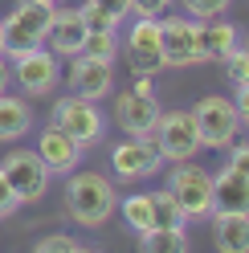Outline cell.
Returning <instances> with one entry per match:
<instances>
[{"instance_id": "5b68a950", "label": "cell", "mask_w": 249, "mask_h": 253, "mask_svg": "<svg viewBox=\"0 0 249 253\" xmlns=\"http://www.w3.org/2000/svg\"><path fill=\"white\" fill-rule=\"evenodd\" d=\"M167 192L176 196L184 220L212 216V171H205L200 164H192V160L172 164V184H167Z\"/></svg>"}, {"instance_id": "74e56055", "label": "cell", "mask_w": 249, "mask_h": 253, "mask_svg": "<svg viewBox=\"0 0 249 253\" xmlns=\"http://www.w3.org/2000/svg\"><path fill=\"white\" fill-rule=\"evenodd\" d=\"M241 49H245V53H249V37H245V45H241Z\"/></svg>"}, {"instance_id": "d4e9b609", "label": "cell", "mask_w": 249, "mask_h": 253, "mask_svg": "<svg viewBox=\"0 0 249 253\" xmlns=\"http://www.w3.org/2000/svg\"><path fill=\"white\" fill-rule=\"evenodd\" d=\"M225 82L233 86V90H241V86H249V53L245 49H237V53H229L225 61Z\"/></svg>"}, {"instance_id": "484cf974", "label": "cell", "mask_w": 249, "mask_h": 253, "mask_svg": "<svg viewBox=\"0 0 249 253\" xmlns=\"http://www.w3.org/2000/svg\"><path fill=\"white\" fill-rule=\"evenodd\" d=\"M180 4L192 21H208V17H225L233 0H180Z\"/></svg>"}, {"instance_id": "ffe728a7", "label": "cell", "mask_w": 249, "mask_h": 253, "mask_svg": "<svg viewBox=\"0 0 249 253\" xmlns=\"http://www.w3.org/2000/svg\"><path fill=\"white\" fill-rule=\"evenodd\" d=\"M188 233L184 225H172V229H147L139 233V253H188Z\"/></svg>"}, {"instance_id": "83f0119b", "label": "cell", "mask_w": 249, "mask_h": 253, "mask_svg": "<svg viewBox=\"0 0 249 253\" xmlns=\"http://www.w3.org/2000/svg\"><path fill=\"white\" fill-rule=\"evenodd\" d=\"M225 151H229V160H225V164H229L233 171H241V176H249V143H237V139H233Z\"/></svg>"}, {"instance_id": "f546056e", "label": "cell", "mask_w": 249, "mask_h": 253, "mask_svg": "<svg viewBox=\"0 0 249 253\" xmlns=\"http://www.w3.org/2000/svg\"><path fill=\"white\" fill-rule=\"evenodd\" d=\"M17 209H21V196L12 192V184L4 180V171H0V220H4V216H12Z\"/></svg>"}, {"instance_id": "30bf717a", "label": "cell", "mask_w": 249, "mask_h": 253, "mask_svg": "<svg viewBox=\"0 0 249 253\" xmlns=\"http://www.w3.org/2000/svg\"><path fill=\"white\" fill-rule=\"evenodd\" d=\"M66 86H70V94H78L86 102H106L115 94V61H98V57H86V53L70 57Z\"/></svg>"}, {"instance_id": "5bb4252c", "label": "cell", "mask_w": 249, "mask_h": 253, "mask_svg": "<svg viewBox=\"0 0 249 253\" xmlns=\"http://www.w3.org/2000/svg\"><path fill=\"white\" fill-rule=\"evenodd\" d=\"M33 151L41 155V164L49 168V176H70V171L82 164V155H86V147L74 143V139L66 131H57V126H45Z\"/></svg>"}, {"instance_id": "52a82bcc", "label": "cell", "mask_w": 249, "mask_h": 253, "mask_svg": "<svg viewBox=\"0 0 249 253\" xmlns=\"http://www.w3.org/2000/svg\"><path fill=\"white\" fill-rule=\"evenodd\" d=\"M0 171L12 184V192L21 196V204H37L45 192H49V168L41 164V155L33 147H17L0 160Z\"/></svg>"}, {"instance_id": "603a6c76", "label": "cell", "mask_w": 249, "mask_h": 253, "mask_svg": "<svg viewBox=\"0 0 249 253\" xmlns=\"http://www.w3.org/2000/svg\"><path fill=\"white\" fill-rule=\"evenodd\" d=\"M119 49H123L119 33H86V41H82V53L86 57H98V61H115Z\"/></svg>"}, {"instance_id": "7a4b0ae2", "label": "cell", "mask_w": 249, "mask_h": 253, "mask_svg": "<svg viewBox=\"0 0 249 253\" xmlns=\"http://www.w3.org/2000/svg\"><path fill=\"white\" fill-rule=\"evenodd\" d=\"M49 21H53V4L45 0H17L12 12L0 21V37H4V57H21L29 49H41L45 33H49Z\"/></svg>"}, {"instance_id": "e0dca14e", "label": "cell", "mask_w": 249, "mask_h": 253, "mask_svg": "<svg viewBox=\"0 0 249 253\" xmlns=\"http://www.w3.org/2000/svg\"><path fill=\"white\" fill-rule=\"evenodd\" d=\"M82 41H86V25L78 17V8H53V21H49V33H45V49L57 53V57H78L82 53Z\"/></svg>"}, {"instance_id": "8fae6325", "label": "cell", "mask_w": 249, "mask_h": 253, "mask_svg": "<svg viewBox=\"0 0 249 253\" xmlns=\"http://www.w3.org/2000/svg\"><path fill=\"white\" fill-rule=\"evenodd\" d=\"M164 168V155L155 147V139H123L111 147V171L115 180H151Z\"/></svg>"}, {"instance_id": "7c38bea8", "label": "cell", "mask_w": 249, "mask_h": 253, "mask_svg": "<svg viewBox=\"0 0 249 253\" xmlns=\"http://www.w3.org/2000/svg\"><path fill=\"white\" fill-rule=\"evenodd\" d=\"M160 110L164 106L155 98H143V94H135V90L111 94V119L127 139H147L155 131V123H160Z\"/></svg>"}, {"instance_id": "7402d4cb", "label": "cell", "mask_w": 249, "mask_h": 253, "mask_svg": "<svg viewBox=\"0 0 249 253\" xmlns=\"http://www.w3.org/2000/svg\"><path fill=\"white\" fill-rule=\"evenodd\" d=\"M151 220H155L151 229H172V225H188V220H184V212H180V204H176V196L167 192V188H160V192H151Z\"/></svg>"}, {"instance_id": "2e32d148", "label": "cell", "mask_w": 249, "mask_h": 253, "mask_svg": "<svg viewBox=\"0 0 249 253\" xmlns=\"http://www.w3.org/2000/svg\"><path fill=\"white\" fill-rule=\"evenodd\" d=\"M225 212L249 216V176L233 171L229 164L212 171V216H225Z\"/></svg>"}, {"instance_id": "4fadbf2b", "label": "cell", "mask_w": 249, "mask_h": 253, "mask_svg": "<svg viewBox=\"0 0 249 253\" xmlns=\"http://www.w3.org/2000/svg\"><path fill=\"white\" fill-rule=\"evenodd\" d=\"M160 45H164V70H188L196 61V21L192 17H160Z\"/></svg>"}, {"instance_id": "3957f363", "label": "cell", "mask_w": 249, "mask_h": 253, "mask_svg": "<svg viewBox=\"0 0 249 253\" xmlns=\"http://www.w3.org/2000/svg\"><path fill=\"white\" fill-rule=\"evenodd\" d=\"M49 126L66 131L74 143H82V147H94L106 135V115L98 110V102H86V98H78V94H66V98L53 102Z\"/></svg>"}, {"instance_id": "9c48e42d", "label": "cell", "mask_w": 249, "mask_h": 253, "mask_svg": "<svg viewBox=\"0 0 249 253\" xmlns=\"http://www.w3.org/2000/svg\"><path fill=\"white\" fill-rule=\"evenodd\" d=\"M123 57H127L131 74H160L164 70V45H160V17H135L123 41Z\"/></svg>"}, {"instance_id": "e575fe53", "label": "cell", "mask_w": 249, "mask_h": 253, "mask_svg": "<svg viewBox=\"0 0 249 253\" xmlns=\"http://www.w3.org/2000/svg\"><path fill=\"white\" fill-rule=\"evenodd\" d=\"M74 253H94V249H86V245H78V249H74Z\"/></svg>"}, {"instance_id": "ac0fdd59", "label": "cell", "mask_w": 249, "mask_h": 253, "mask_svg": "<svg viewBox=\"0 0 249 253\" xmlns=\"http://www.w3.org/2000/svg\"><path fill=\"white\" fill-rule=\"evenodd\" d=\"M33 126H37V115L25 94H12V90L0 94V143H21Z\"/></svg>"}, {"instance_id": "cb8c5ba5", "label": "cell", "mask_w": 249, "mask_h": 253, "mask_svg": "<svg viewBox=\"0 0 249 253\" xmlns=\"http://www.w3.org/2000/svg\"><path fill=\"white\" fill-rule=\"evenodd\" d=\"M78 17H82L86 33H119V21H115V17H106V12H102L98 4H90V0L78 8Z\"/></svg>"}, {"instance_id": "4dcf8cb0", "label": "cell", "mask_w": 249, "mask_h": 253, "mask_svg": "<svg viewBox=\"0 0 249 253\" xmlns=\"http://www.w3.org/2000/svg\"><path fill=\"white\" fill-rule=\"evenodd\" d=\"M90 4H98V8L106 12V17H115L119 25L131 17V0H90Z\"/></svg>"}, {"instance_id": "d6986e66", "label": "cell", "mask_w": 249, "mask_h": 253, "mask_svg": "<svg viewBox=\"0 0 249 253\" xmlns=\"http://www.w3.org/2000/svg\"><path fill=\"white\" fill-rule=\"evenodd\" d=\"M212 245L216 253H249V216H212Z\"/></svg>"}, {"instance_id": "8d00e7d4", "label": "cell", "mask_w": 249, "mask_h": 253, "mask_svg": "<svg viewBox=\"0 0 249 253\" xmlns=\"http://www.w3.org/2000/svg\"><path fill=\"white\" fill-rule=\"evenodd\" d=\"M45 4H53V8H57V4H61V0H45Z\"/></svg>"}, {"instance_id": "1f68e13d", "label": "cell", "mask_w": 249, "mask_h": 253, "mask_svg": "<svg viewBox=\"0 0 249 253\" xmlns=\"http://www.w3.org/2000/svg\"><path fill=\"white\" fill-rule=\"evenodd\" d=\"M131 90L143 98H155V74H131Z\"/></svg>"}, {"instance_id": "d590c367", "label": "cell", "mask_w": 249, "mask_h": 253, "mask_svg": "<svg viewBox=\"0 0 249 253\" xmlns=\"http://www.w3.org/2000/svg\"><path fill=\"white\" fill-rule=\"evenodd\" d=\"M0 57H4V37H0Z\"/></svg>"}, {"instance_id": "44dd1931", "label": "cell", "mask_w": 249, "mask_h": 253, "mask_svg": "<svg viewBox=\"0 0 249 253\" xmlns=\"http://www.w3.org/2000/svg\"><path fill=\"white\" fill-rule=\"evenodd\" d=\"M119 212H123V220H127L131 233H147V229L155 225V220H151V192L123 196V200H119Z\"/></svg>"}, {"instance_id": "ba28073f", "label": "cell", "mask_w": 249, "mask_h": 253, "mask_svg": "<svg viewBox=\"0 0 249 253\" xmlns=\"http://www.w3.org/2000/svg\"><path fill=\"white\" fill-rule=\"evenodd\" d=\"M12 82L21 86L25 98H45V94H53L57 82H61V57L49 53L45 45L12 57Z\"/></svg>"}, {"instance_id": "f1b7e54d", "label": "cell", "mask_w": 249, "mask_h": 253, "mask_svg": "<svg viewBox=\"0 0 249 253\" xmlns=\"http://www.w3.org/2000/svg\"><path fill=\"white\" fill-rule=\"evenodd\" d=\"M172 0H131V17H164Z\"/></svg>"}, {"instance_id": "4316f807", "label": "cell", "mask_w": 249, "mask_h": 253, "mask_svg": "<svg viewBox=\"0 0 249 253\" xmlns=\"http://www.w3.org/2000/svg\"><path fill=\"white\" fill-rule=\"evenodd\" d=\"M78 241L70 233H49V237H41V241L33 245V253H74Z\"/></svg>"}, {"instance_id": "836d02e7", "label": "cell", "mask_w": 249, "mask_h": 253, "mask_svg": "<svg viewBox=\"0 0 249 253\" xmlns=\"http://www.w3.org/2000/svg\"><path fill=\"white\" fill-rule=\"evenodd\" d=\"M8 82H12V70H8V57H0V94L8 90Z\"/></svg>"}, {"instance_id": "277c9868", "label": "cell", "mask_w": 249, "mask_h": 253, "mask_svg": "<svg viewBox=\"0 0 249 253\" xmlns=\"http://www.w3.org/2000/svg\"><path fill=\"white\" fill-rule=\"evenodd\" d=\"M151 139H155V147H160L164 164L196 160V151L205 147V143H200V131H196L192 110H160V123H155Z\"/></svg>"}, {"instance_id": "8992f818", "label": "cell", "mask_w": 249, "mask_h": 253, "mask_svg": "<svg viewBox=\"0 0 249 253\" xmlns=\"http://www.w3.org/2000/svg\"><path fill=\"white\" fill-rule=\"evenodd\" d=\"M192 119H196V131H200V143L205 147H221L225 151L241 131L237 106H233V98H225V94H205V98H196Z\"/></svg>"}, {"instance_id": "d6a6232c", "label": "cell", "mask_w": 249, "mask_h": 253, "mask_svg": "<svg viewBox=\"0 0 249 253\" xmlns=\"http://www.w3.org/2000/svg\"><path fill=\"white\" fill-rule=\"evenodd\" d=\"M233 106H237V119H241V126L249 131V86H241V90H237V102H233Z\"/></svg>"}, {"instance_id": "9a60e30c", "label": "cell", "mask_w": 249, "mask_h": 253, "mask_svg": "<svg viewBox=\"0 0 249 253\" xmlns=\"http://www.w3.org/2000/svg\"><path fill=\"white\" fill-rule=\"evenodd\" d=\"M237 25H229L225 17H208L196 21V61L208 66V61H225L229 53H237Z\"/></svg>"}, {"instance_id": "6da1fadb", "label": "cell", "mask_w": 249, "mask_h": 253, "mask_svg": "<svg viewBox=\"0 0 249 253\" xmlns=\"http://www.w3.org/2000/svg\"><path fill=\"white\" fill-rule=\"evenodd\" d=\"M115 212H119L115 180H106L102 171H78L74 168L66 180V216L82 229H102Z\"/></svg>"}]
</instances>
